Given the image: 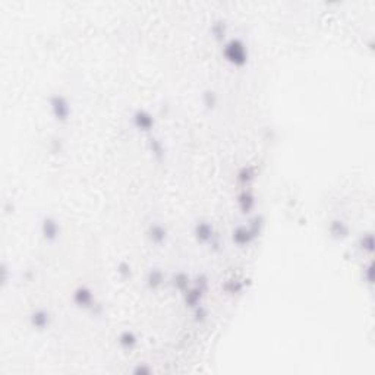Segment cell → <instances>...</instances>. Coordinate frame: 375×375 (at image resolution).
<instances>
[{
  "label": "cell",
  "instance_id": "cell-16",
  "mask_svg": "<svg viewBox=\"0 0 375 375\" xmlns=\"http://www.w3.org/2000/svg\"><path fill=\"white\" fill-rule=\"evenodd\" d=\"M147 144H148V150H150V153L154 155L158 162H160V160H163L164 154H166V148H164L163 142H162L158 138H155V136H150Z\"/></svg>",
  "mask_w": 375,
  "mask_h": 375
},
{
  "label": "cell",
  "instance_id": "cell-6",
  "mask_svg": "<svg viewBox=\"0 0 375 375\" xmlns=\"http://www.w3.org/2000/svg\"><path fill=\"white\" fill-rule=\"evenodd\" d=\"M132 123L139 131V132H145L150 134L155 126L154 116L151 115L148 110L145 109H136L132 115Z\"/></svg>",
  "mask_w": 375,
  "mask_h": 375
},
{
  "label": "cell",
  "instance_id": "cell-14",
  "mask_svg": "<svg viewBox=\"0 0 375 375\" xmlns=\"http://www.w3.org/2000/svg\"><path fill=\"white\" fill-rule=\"evenodd\" d=\"M257 177V169L254 166H242L241 169L238 170V174H236V179L238 182L242 183V185H249L255 181Z\"/></svg>",
  "mask_w": 375,
  "mask_h": 375
},
{
  "label": "cell",
  "instance_id": "cell-2",
  "mask_svg": "<svg viewBox=\"0 0 375 375\" xmlns=\"http://www.w3.org/2000/svg\"><path fill=\"white\" fill-rule=\"evenodd\" d=\"M208 289V279L205 274H200L193 280V284L183 292V300H185V307L189 309L197 308L202 303V298L205 295Z\"/></svg>",
  "mask_w": 375,
  "mask_h": 375
},
{
  "label": "cell",
  "instance_id": "cell-20",
  "mask_svg": "<svg viewBox=\"0 0 375 375\" xmlns=\"http://www.w3.org/2000/svg\"><path fill=\"white\" fill-rule=\"evenodd\" d=\"M202 103H204V106L207 107V109L212 110L214 107L217 106V103H219V97H217V94L212 90H205L202 93Z\"/></svg>",
  "mask_w": 375,
  "mask_h": 375
},
{
  "label": "cell",
  "instance_id": "cell-5",
  "mask_svg": "<svg viewBox=\"0 0 375 375\" xmlns=\"http://www.w3.org/2000/svg\"><path fill=\"white\" fill-rule=\"evenodd\" d=\"M72 302L75 303V307L79 309H85L90 311L96 307V296L94 292L88 286H78L74 293H72Z\"/></svg>",
  "mask_w": 375,
  "mask_h": 375
},
{
  "label": "cell",
  "instance_id": "cell-22",
  "mask_svg": "<svg viewBox=\"0 0 375 375\" xmlns=\"http://www.w3.org/2000/svg\"><path fill=\"white\" fill-rule=\"evenodd\" d=\"M193 321L195 323H198V324H202L207 317H208V309L205 308L204 305H200V307H197V308H193Z\"/></svg>",
  "mask_w": 375,
  "mask_h": 375
},
{
  "label": "cell",
  "instance_id": "cell-10",
  "mask_svg": "<svg viewBox=\"0 0 375 375\" xmlns=\"http://www.w3.org/2000/svg\"><path fill=\"white\" fill-rule=\"evenodd\" d=\"M236 201H238V207H239L242 214H249V212L254 211V208L257 205V198H255L254 192L248 188L242 189L241 192L238 193Z\"/></svg>",
  "mask_w": 375,
  "mask_h": 375
},
{
  "label": "cell",
  "instance_id": "cell-23",
  "mask_svg": "<svg viewBox=\"0 0 375 375\" xmlns=\"http://www.w3.org/2000/svg\"><path fill=\"white\" fill-rule=\"evenodd\" d=\"M117 273L122 279H128L132 276V269H131V264L126 262V261H120L119 265H117Z\"/></svg>",
  "mask_w": 375,
  "mask_h": 375
},
{
  "label": "cell",
  "instance_id": "cell-13",
  "mask_svg": "<svg viewBox=\"0 0 375 375\" xmlns=\"http://www.w3.org/2000/svg\"><path fill=\"white\" fill-rule=\"evenodd\" d=\"M117 343L123 350H132L138 345V336L131 330H123L117 337Z\"/></svg>",
  "mask_w": 375,
  "mask_h": 375
},
{
  "label": "cell",
  "instance_id": "cell-18",
  "mask_svg": "<svg viewBox=\"0 0 375 375\" xmlns=\"http://www.w3.org/2000/svg\"><path fill=\"white\" fill-rule=\"evenodd\" d=\"M243 288H245V283H243V280H239V279L227 280V281L223 284L224 292H226V293H229V295H241Z\"/></svg>",
  "mask_w": 375,
  "mask_h": 375
},
{
  "label": "cell",
  "instance_id": "cell-1",
  "mask_svg": "<svg viewBox=\"0 0 375 375\" xmlns=\"http://www.w3.org/2000/svg\"><path fill=\"white\" fill-rule=\"evenodd\" d=\"M221 53L226 62L235 67L245 66L249 59L248 47L241 39H230L229 41H226Z\"/></svg>",
  "mask_w": 375,
  "mask_h": 375
},
{
  "label": "cell",
  "instance_id": "cell-25",
  "mask_svg": "<svg viewBox=\"0 0 375 375\" xmlns=\"http://www.w3.org/2000/svg\"><path fill=\"white\" fill-rule=\"evenodd\" d=\"M366 271V281L371 284L372 283V264H368V267L365 269Z\"/></svg>",
  "mask_w": 375,
  "mask_h": 375
},
{
  "label": "cell",
  "instance_id": "cell-4",
  "mask_svg": "<svg viewBox=\"0 0 375 375\" xmlns=\"http://www.w3.org/2000/svg\"><path fill=\"white\" fill-rule=\"evenodd\" d=\"M193 236H195L197 242L201 243V245H211V246H217L219 245V242H217V233H216L214 226H212L210 221H197V224L193 227Z\"/></svg>",
  "mask_w": 375,
  "mask_h": 375
},
{
  "label": "cell",
  "instance_id": "cell-9",
  "mask_svg": "<svg viewBox=\"0 0 375 375\" xmlns=\"http://www.w3.org/2000/svg\"><path fill=\"white\" fill-rule=\"evenodd\" d=\"M257 239L255 233L251 230L249 226H238L236 229L231 231V241L235 245H238L239 248L248 246L252 242Z\"/></svg>",
  "mask_w": 375,
  "mask_h": 375
},
{
  "label": "cell",
  "instance_id": "cell-24",
  "mask_svg": "<svg viewBox=\"0 0 375 375\" xmlns=\"http://www.w3.org/2000/svg\"><path fill=\"white\" fill-rule=\"evenodd\" d=\"M132 372H134L135 375H150L153 372V368L148 365V364H138V365L132 369Z\"/></svg>",
  "mask_w": 375,
  "mask_h": 375
},
{
  "label": "cell",
  "instance_id": "cell-3",
  "mask_svg": "<svg viewBox=\"0 0 375 375\" xmlns=\"http://www.w3.org/2000/svg\"><path fill=\"white\" fill-rule=\"evenodd\" d=\"M48 106H50V110H51V115L58 122L65 123L72 116L70 101L65 96H62V94H53L50 97Z\"/></svg>",
  "mask_w": 375,
  "mask_h": 375
},
{
  "label": "cell",
  "instance_id": "cell-15",
  "mask_svg": "<svg viewBox=\"0 0 375 375\" xmlns=\"http://www.w3.org/2000/svg\"><path fill=\"white\" fill-rule=\"evenodd\" d=\"M330 233L334 239H345L349 235V226L345 221L333 220L330 224Z\"/></svg>",
  "mask_w": 375,
  "mask_h": 375
},
{
  "label": "cell",
  "instance_id": "cell-11",
  "mask_svg": "<svg viewBox=\"0 0 375 375\" xmlns=\"http://www.w3.org/2000/svg\"><path fill=\"white\" fill-rule=\"evenodd\" d=\"M147 238L154 245H163L167 239V229L160 223H153L147 230Z\"/></svg>",
  "mask_w": 375,
  "mask_h": 375
},
{
  "label": "cell",
  "instance_id": "cell-7",
  "mask_svg": "<svg viewBox=\"0 0 375 375\" xmlns=\"http://www.w3.org/2000/svg\"><path fill=\"white\" fill-rule=\"evenodd\" d=\"M40 230H41V236L44 241L55 242L60 236V224L55 217L47 216L41 220Z\"/></svg>",
  "mask_w": 375,
  "mask_h": 375
},
{
  "label": "cell",
  "instance_id": "cell-21",
  "mask_svg": "<svg viewBox=\"0 0 375 375\" xmlns=\"http://www.w3.org/2000/svg\"><path fill=\"white\" fill-rule=\"evenodd\" d=\"M359 246H361V249L362 251H366V252H372L374 249V236H372V233L369 231V233H365L364 236H361V239H359Z\"/></svg>",
  "mask_w": 375,
  "mask_h": 375
},
{
  "label": "cell",
  "instance_id": "cell-12",
  "mask_svg": "<svg viewBox=\"0 0 375 375\" xmlns=\"http://www.w3.org/2000/svg\"><path fill=\"white\" fill-rule=\"evenodd\" d=\"M164 283V273L160 269H151L147 273L145 277V284L150 290H157L163 286Z\"/></svg>",
  "mask_w": 375,
  "mask_h": 375
},
{
  "label": "cell",
  "instance_id": "cell-17",
  "mask_svg": "<svg viewBox=\"0 0 375 375\" xmlns=\"http://www.w3.org/2000/svg\"><path fill=\"white\" fill-rule=\"evenodd\" d=\"M191 283H192V280L191 277L186 274V273H183V271H179V273H176L173 276V279H172V284H173V288L176 290H179V292H185L186 289L191 286Z\"/></svg>",
  "mask_w": 375,
  "mask_h": 375
},
{
  "label": "cell",
  "instance_id": "cell-8",
  "mask_svg": "<svg viewBox=\"0 0 375 375\" xmlns=\"http://www.w3.org/2000/svg\"><path fill=\"white\" fill-rule=\"evenodd\" d=\"M29 324L37 331H44L51 324V314L46 308L34 309L29 315Z\"/></svg>",
  "mask_w": 375,
  "mask_h": 375
},
{
  "label": "cell",
  "instance_id": "cell-19",
  "mask_svg": "<svg viewBox=\"0 0 375 375\" xmlns=\"http://www.w3.org/2000/svg\"><path fill=\"white\" fill-rule=\"evenodd\" d=\"M226 34H227V25L224 21H216L211 25V35L217 41H223L226 39Z\"/></svg>",
  "mask_w": 375,
  "mask_h": 375
}]
</instances>
